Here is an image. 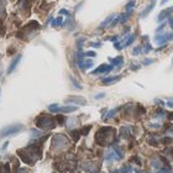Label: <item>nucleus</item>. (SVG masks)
Segmentation results:
<instances>
[{
    "mask_svg": "<svg viewBox=\"0 0 173 173\" xmlns=\"http://www.w3.org/2000/svg\"><path fill=\"white\" fill-rule=\"evenodd\" d=\"M115 18H116V15H115V14H113V15H109V16H108V18H107V19H105V20H104L102 24H100V27H105V26H108L109 24L111 25V22H113V20H114Z\"/></svg>",
    "mask_w": 173,
    "mask_h": 173,
    "instance_id": "obj_11",
    "label": "nucleus"
},
{
    "mask_svg": "<svg viewBox=\"0 0 173 173\" xmlns=\"http://www.w3.org/2000/svg\"><path fill=\"white\" fill-rule=\"evenodd\" d=\"M168 25H169L171 30H173V18H168Z\"/></svg>",
    "mask_w": 173,
    "mask_h": 173,
    "instance_id": "obj_25",
    "label": "nucleus"
},
{
    "mask_svg": "<svg viewBox=\"0 0 173 173\" xmlns=\"http://www.w3.org/2000/svg\"><path fill=\"white\" fill-rule=\"evenodd\" d=\"M78 66L82 70H85V69H88L91 67H93V61L92 59H86V61H78Z\"/></svg>",
    "mask_w": 173,
    "mask_h": 173,
    "instance_id": "obj_5",
    "label": "nucleus"
},
{
    "mask_svg": "<svg viewBox=\"0 0 173 173\" xmlns=\"http://www.w3.org/2000/svg\"><path fill=\"white\" fill-rule=\"evenodd\" d=\"M171 14H173V6L167 8V9H164V10H161V13H159L158 16H157V21H158V22H162L163 20L171 18Z\"/></svg>",
    "mask_w": 173,
    "mask_h": 173,
    "instance_id": "obj_3",
    "label": "nucleus"
},
{
    "mask_svg": "<svg viewBox=\"0 0 173 173\" xmlns=\"http://www.w3.org/2000/svg\"><path fill=\"white\" fill-rule=\"evenodd\" d=\"M169 2V0H161V5H164L166 3H168Z\"/></svg>",
    "mask_w": 173,
    "mask_h": 173,
    "instance_id": "obj_32",
    "label": "nucleus"
},
{
    "mask_svg": "<svg viewBox=\"0 0 173 173\" xmlns=\"http://www.w3.org/2000/svg\"><path fill=\"white\" fill-rule=\"evenodd\" d=\"M150 51H152V46H151V45L147 42V43L143 46V52H145V53H148Z\"/></svg>",
    "mask_w": 173,
    "mask_h": 173,
    "instance_id": "obj_17",
    "label": "nucleus"
},
{
    "mask_svg": "<svg viewBox=\"0 0 173 173\" xmlns=\"http://www.w3.org/2000/svg\"><path fill=\"white\" fill-rule=\"evenodd\" d=\"M123 171H125V172H123V173H130V172H131V168H130V167H124Z\"/></svg>",
    "mask_w": 173,
    "mask_h": 173,
    "instance_id": "obj_27",
    "label": "nucleus"
},
{
    "mask_svg": "<svg viewBox=\"0 0 173 173\" xmlns=\"http://www.w3.org/2000/svg\"><path fill=\"white\" fill-rule=\"evenodd\" d=\"M48 110H50L51 113H57V111H58V104H52V105H50V107H48Z\"/></svg>",
    "mask_w": 173,
    "mask_h": 173,
    "instance_id": "obj_16",
    "label": "nucleus"
},
{
    "mask_svg": "<svg viewBox=\"0 0 173 173\" xmlns=\"http://www.w3.org/2000/svg\"><path fill=\"white\" fill-rule=\"evenodd\" d=\"M20 59H21V54L16 56V57H15V58H14V59L11 61V63H10V66H9V68H8V73H9V74L14 72V69H15V68H16V66L19 64Z\"/></svg>",
    "mask_w": 173,
    "mask_h": 173,
    "instance_id": "obj_6",
    "label": "nucleus"
},
{
    "mask_svg": "<svg viewBox=\"0 0 173 173\" xmlns=\"http://www.w3.org/2000/svg\"><path fill=\"white\" fill-rule=\"evenodd\" d=\"M163 27H164V24H162V25H161V26H158V27H157V30H156V32H157V34H158V32H159V31H161V30H162V29H163Z\"/></svg>",
    "mask_w": 173,
    "mask_h": 173,
    "instance_id": "obj_29",
    "label": "nucleus"
},
{
    "mask_svg": "<svg viewBox=\"0 0 173 173\" xmlns=\"http://www.w3.org/2000/svg\"><path fill=\"white\" fill-rule=\"evenodd\" d=\"M104 97H105V94H104V93H102V94L95 95V99H100V98H104Z\"/></svg>",
    "mask_w": 173,
    "mask_h": 173,
    "instance_id": "obj_31",
    "label": "nucleus"
},
{
    "mask_svg": "<svg viewBox=\"0 0 173 173\" xmlns=\"http://www.w3.org/2000/svg\"><path fill=\"white\" fill-rule=\"evenodd\" d=\"M120 79H121V75L109 77V78H104V79L102 80V83L105 84V85H108V84H113V83H115V82H118V80H120Z\"/></svg>",
    "mask_w": 173,
    "mask_h": 173,
    "instance_id": "obj_9",
    "label": "nucleus"
},
{
    "mask_svg": "<svg viewBox=\"0 0 173 173\" xmlns=\"http://www.w3.org/2000/svg\"><path fill=\"white\" fill-rule=\"evenodd\" d=\"M70 135H73L74 141H77V140L79 139V131H72V132H70Z\"/></svg>",
    "mask_w": 173,
    "mask_h": 173,
    "instance_id": "obj_23",
    "label": "nucleus"
},
{
    "mask_svg": "<svg viewBox=\"0 0 173 173\" xmlns=\"http://www.w3.org/2000/svg\"><path fill=\"white\" fill-rule=\"evenodd\" d=\"M67 102H73V103L82 104V105H85V104H86L85 99H84V98H82V97H69V98L67 99Z\"/></svg>",
    "mask_w": 173,
    "mask_h": 173,
    "instance_id": "obj_10",
    "label": "nucleus"
},
{
    "mask_svg": "<svg viewBox=\"0 0 173 173\" xmlns=\"http://www.w3.org/2000/svg\"><path fill=\"white\" fill-rule=\"evenodd\" d=\"M114 68V66L113 64H102V66H99L97 69H94L93 72H92V74H99V73H108V72H110L111 69Z\"/></svg>",
    "mask_w": 173,
    "mask_h": 173,
    "instance_id": "obj_4",
    "label": "nucleus"
},
{
    "mask_svg": "<svg viewBox=\"0 0 173 173\" xmlns=\"http://www.w3.org/2000/svg\"><path fill=\"white\" fill-rule=\"evenodd\" d=\"M63 22H64L63 18H62V16H58V18H56V19L53 20V22H52V26H53V27H57V26H62V25H63Z\"/></svg>",
    "mask_w": 173,
    "mask_h": 173,
    "instance_id": "obj_13",
    "label": "nucleus"
},
{
    "mask_svg": "<svg viewBox=\"0 0 173 173\" xmlns=\"http://www.w3.org/2000/svg\"><path fill=\"white\" fill-rule=\"evenodd\" d=\"M91 46H92V47H100L102 43H98V42H91Z\"/></svg>",
    "mask_w": 173,
    "mask_h": 173,
    "instance_id": "obj_26",
    "label": "nucleus"
},
{
    "mask_svg": "<svg viewBox=\"0 0 173 173\" xmlns=\"http://www.w3.org/2000/svg\"><path fill=\"white\" fill-rule=\"evenodd\" d=\"M111 173H119V172H118V171H113Z\"/></svg>",
    "mask_w": 173,
    "mask_h": 173,
    "instance_id": "obj_34",
    "label": "nucleus"
},
{
    "mask_svg": "<svg viewBox=\"0 0 173 173\" xmlns=\"http://www.w3.org/2000/svg\"><path fill=\"white\" fill-rule=\"evenodd\" d=\"M131 69L136 70V69H139V66H131Z\"/></svg>",
    "mask_w": 173,
    "mask_h": 173,
    "instance_id": "obj_33",
    "label": "nucleus"
},
{
    "mask_svg": "<svg viewBox=\"0 0 173 173\" xmlns=\"http://www.w3.org/2000/svg\"><path fill=\"white\" fill-rule=\"evenodd\" d=\"M107 40H109V41H114V42H115V41L118 40V36H113V37H108Z\"/></svg>",
    "mask_w": 173,
    "mask_h": 173,
    "instance_id": "obj_28",
    "label": "nucleus"
},
{
    "mask_svg": "<svg viewBox=\"0 0 173 173\" xmlns=\"http://www.w3.org/2000/svg\"><path fill=\"white\" fill-rule=\"evenodd\" d=\"M141 50H142L141 47H135V48H134V51H132V54H135V56H137V54H140V53L142 52Z\"/></svg>",
    "mask_w": 173,
    "mask_h": 173,
    "instance_id": "obj_21",
    "label": "nucleus"
},
{
    "mask_svg": "<svg viewBox=\"0 0 173 173\" xmlns=\"http://www.w3.org/2000/svg\"><path fill=\"white\" fill-rule=\"evenodd\" d=\"M152 62H153V61H152V59H146V61H143V62H142V63H143V64H146V66H147V64H150V63H152Z\"/></svg>",
    "mask_w": 173,
    "mask_h": 173,
    "instance_id": "obj_30",
    "label": "nucleus"
},
{
    "mask_svg": "<svg viewBox=\"0 0 173 173\" xmlns=\"http://www.w3.org/2000/svg\"><path fill=\"white\" fill-rule=\"evenodd\" d=\"M59 14H61V15H67L68 18L70 16V14H69V11H67L66 9H62V10H59Z\"/></svg>",
    "mask_w": 173,
    "mask_h": 173,
    "instance_id": "obj_24",
    "label": "nucleus"
},
{
    "mask_svg": "<svg viewBox=\"0 0 173 173\" xmlns=\"http://www.w3.org/2000/svg\"><path fill=\"white\" fill-rule=\"evenodd\" d=\"M110 62L113 63V66H123V62H124V59H123V57L121 56H119V57H116V58H110Z\"/></svg>",
    "mask_w": 173,
    "mask_h": 173,
    "instance_id": "obj_14",
    "label": "nucleus"
},
{
    "mask_svg": "<svg viewBox=\"0 0 173 173\" xmlns=\"http://www.w3.org/2000/svg\"><path fill=\"white\" fill-rule=\"evenodd\" d=\"M155 5H156V0H152V2H151V3H150V4H148L146 8H145V10L141 13V18H146V16H147V15H148V14H150L152 10H153Z\"/></svg>",
    "mask_w": 173,
    "mask_h": 173,
    "instance_id": "obj_7",
    "label": "nucleus"
},
{
    "mask_svg": "<svg viewBox=\"0 0 173 173\" xmlns=\"http://www.w3.org/2000/svg\"><path fill=\"white\" fill-rule=\"evenodd\" d=\"M135 4H136V0H130V2L125 5V9H126V11L127 10H134V6H135Z\"/></svg>",
    "mask_w": 173,
    "mask_h": 173,
    "instance_id": "obj_15",
    "label": "nucleus"
},
{
    "mask_svg": "<svg viewBox=\"0 0 173 173\" xmlns=\"http://www.w3.org/2000/svg\"><path fill=\"white\" fill-rule=\"evenodd\" d=\"M0 93H2V91H0Z\"/></svg>",
    "mask_w": 173,
    "mask_h": 173,
    "instance_id": "obj_35",
    "label": "nucleus"
},
{
    "mask_svg": "<svg viewBox=\"0 0 173 173\" xmlns=\"http://www.w3.org/2000/svg\"><path fill=\"white\" fill-rule=\"evenodd\" d=\"M84 41H85V38H84V37H82V38H78V41H77V45H78V48H79V50H82V46H83Z\"/></svg>",
    "mask_w": 173,
    "mask_h": 173,
    "instance_id": "obj_19",
    "label": "nucleus"
},
{
    "mask_svg": "<svg viewBox=\"0 0 173 173\" xmlns=\"http://www.w3.org/2000/svg\"><path fill=\"white\" fill-rule=\"evenodd\" d=\"M132 13H134V10H127L126 13H124V14H121V15H119L118 16V21L120 22V24H124V22H126L127 21V19L132 15Z\"/></svg>",
    "mask_w": 173,
    "mask_h": 173,
    "instance_id": "obj_8",
    "label": "nucleus"
},
{
    "mask_svg": "<svg viewBox=\"0 0 173 173\" xmlns=\"http://www.w3.org/2000/svg\"><path fill=\"white\" fill-rule=\"evenodd\" d=\"M84 56H86V57H95L97 53H95L94 51H88V52H85V53H84Z\"/></svg>",
    "mask_w": 173,
    "mask_h": 173,
    "instance_id": "obj_20",
    "label": "nucleus"
},
{
    "mask_svg": "<svg viewBox=\"0 0 173 173\" xmlns=\"http://www.w3.org/2000/svg\"><path fill=\"white\" fill-rule=\"evenodd\" d=\"M25 129V126L22 124H13V125H9L4 129L0 130V139H4V137H8V136H11V135H15L20 131H22Z\"/></svg>",
    "mask_w": 173,
    "mask_h": 173,
    "instance_id": "obj_1",
    "label": "nucleus"
},
{
    "mask_svg": "<svg viewBox=\"0 0 173 173\" xmlns=\"http://www.w3.org/2000/svg\"><path fill=\"white\" fill-rule=\"evenodd\" d=\"M172 40H173V34H172V32L162 34V35H156V37H155V41H156V43H158V45H164L166 42L172 41Z\"/></svg>",
    "mask_w": 173,
    "mask_h": 173,
    "instance_id": "obj_2",
    "label": "nucleus"
},
{
    "mask_svg": "<svg viewBox=\"0 0 173 173\" xmlns=\"http://www.w3.org/2000/svg\"><path fill=\"white\" fill-rule=\"evenodd\" d=\"M91 129H92V126H91V125H88V126H84V127L80 130V132H82L83 135H86V134H88V131H89Z\"/></svg>",
    "mask_w": 173,
    "mask_h": 173,
    "instance_id": "obj_18",
    "label": "nucleus"
},
{
    "mask_svg": "<svg viewBox=\"0 0 173 173\" xmlns=\"http://www.w3.org/2000/svg\"><path fill=\"white\" fill-rule=\"evenodd\" d=\"M75 110H77V107H63V108H58V111L59 113H73Z\"/></svg>",
    "mask_w": 173,
    "mask_h": 173,
    "instance_id": "obj_12",
    "label": "nucleus"
},
{
    "mask_svg": "<svg viewBox=\"0 0 173 173\" xmlns=\"http://www.w3.org/2000/svg\"><path fill=\"white\" fill-rule=\"evenodd\" d=\"M116 111H118V109H114V110H111V111H110V113H109V114H108V115L105 116V120H107V119H110L111 116H114Z\"/></svg>",
    "mask_w": 173,
    "mask_h": 173,
    "instance_id": "obj_22",
    "label": "nucleus"
}]
</instances>
